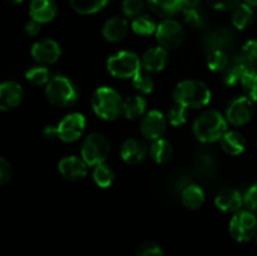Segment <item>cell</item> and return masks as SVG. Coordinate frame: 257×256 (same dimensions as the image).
I'll return each mask as SVG.
<instances>
[{
	"label": "cell",
	"mask_w": 257,
	"mask_h": 256,
	"mask_svg": "<svg viewBox=\"0 0 257 256\" xmlns=\"http://www.w3.org/2000/svg\"><path fill=\"white\" fill-rule=\"evenodd\" d=\"M227 123L225 115L221 114L218 110H205L193 123V135L202 143L216 142L227 132Z\"/></svg>",
	"instance_id": "cell-1"
},
{
	"label": "cell",
	"mask_w": 257,
	"mask_h": 256,
	"mask_svg": "<svg viewBox=\"0 0 257 256\" xmlns=\"http://www.w3.org/2000/svg\"><path fill=\"white\" fill-rule=\"evenodd\" d=\"M175 102L186 108L206 107L211 100V92L207 85L201 80L187 79L182 80L176 85L173 90Z\"/></svg>",
	"instance_id": "cell-2"
},
{
	"label": "cell",
	"mask_w": 257,
	"mask_h": 256,
	"mask_svg": "<svg viewBox=\"0 0 257 256\" xmlns=\"http://www.w3.org/2000/svg\"><path fill=\"white\" fill-rule=\"evenodd\" d=\"M93 112L104 120H114L123 114V100L119 93L110 87H99L92 95Z\"/></svg>",
	"instance_id": "cell-3"
},
{
	"label": "cell",
	"mask_w": 257,
	"mask_h": 256,
	"mask_svg": "<svg viewBox=\"0 0 257 256\" xmlns=\"http://www.w3.org/2000/svg\"><path fill=\"white\" fill-rule=\"evenodd\" d=\"M45 97L55 107H70L79 99V89L68 77L57 75L53 77L45 87Z\"/></svg>",
	"instance_id": "cell-4"
},
{
	"label": "cell",
	"mask_w": 257,
	"mask_h": 256,
	"mask_svg": "<svg viewBox=\"0 0 257 256\" xmlns=\"http://www.w3.org/2000/svg\"><path fill=\"white\" fill-rule=\"evenodd\" d=\"M142 68L140 57L136 53L122 50L110 55L107 60V70L110 75L120 79L133 78Z\"/></svg>",
	"instance_id": "cell-5"
},
{
	"label": "cell",
	"mask_w": 257,
	"mask_h": 256,
	"mask_svg": "<svg viewBox=\"0 0 257 256\" xmlns=\"http://www.w3.org/2000/svg\"><path fill=\"white\" fill-rule=\"evenodd\" d=\"M110 146L107 138L100 133H90L82 143L80 156L88 166H95L104 163L109 155Z\"/></svg>",
	"instance_id": "cell-6"
},
{
	"label": "cell",
	"mask_w": 257,
	"mask_h": 256,
	"mask_svg": "<svg viewBox=\"0 0 257 256\" xmlns=\"http://www.w3.org/2000/svg\"><path fill=\"white\" fill-rule=\"evenodd\" d=\"M257 232V218L253 212L241 210L230 221V233L238 242L250 241Z\"/></svg>",
	"instance_id": "cell-7"
},
{
	"label": "cell",
	"mask_w": 257,
	"mask_h": 256,
	"mask_svg": "<svg viewBox=\"0 0 257 256\" xmlns=\"http://www.w3.org/2000/svg\"><path fill=\"white\" fill-rule=\"evenodd\" d=\"M156 39L160 47L165 49H176L185 40V30L182 25L175 19H165L158 24L156 30Z\"/></svg>",
	"instance_id": "cell-8"
},
{
	"label": "cell",
	"mask_w": 257,
	"mask_h": 256,
	"mask_svg": "<svg viewBox=\"0 0 257 256\" xmlns=\"http://www.w3.org/2000/svg\"><path fill=\"white\" fill-rule=\"evenodd\" d=\"M253 115V102L247 95L236 97L231 100L226 108L225 117L228 123L236 127L245 125L252 119Z\"/></svg>",
	"instance_id": "cell-9"
},
{
	"label": "cell",
	"mask_w": 257,
	"mask_h": 256,
	"mask_svg": "<svg viewBox=\"0 0 257 256\" xmlns=\"http://www.w3.org/2000/svg\"><path fill=\"white\" fill-rule=\"evenodd\" d=\"M87 125L85 117L80 113H70L65 115L59 122L58 127V138L63 142H74L83 136Z\"/></svg>",
	"instance_id": "cell-10"
},
{
	"label": "cell",
	"mask_w": 257,
	"mask_h": 256,
	"mask_svg": "<svg viewBox=\"0 0 257 256\" xmlns=\"http://www.w3.org/2000/svg\"><path fill=\"white\" fill-rule=\"evenodd\" d=\"M167 118L160 110H150L146 113L145 117L141 120V133L145 138L151 141H156L162 138L167 128Z\"/></svg>",
	"instance_id": "cell-11"
},
{
	"label": "cell",
	"mask_w": 257,
	"mask_h": 256,
	"mask_svg": "<svg viewBox=\"0 0 257 256\" xmlns=\"http://www.w3.org/2000/svg\"><path fill=\"white\" fill-rule=\"evenodd\" d=\"M30 54L40 64H53L62 55V49L55 40L42 39L33 44Z\"/></svg>",
	"instance_id": "cell-12"
},
{
	"label": "cell",
	"mask_w": 257,
	"mask_h": 256,
	"mask_svg": "<svg viewBox=\"0 0 257 256\" xmlns=\"http://www.w3.org/2000/svg\"><path fill=\"white\" fill-rule=\"evenodd\" d=\"M235 44V34L226 27H218L210 30L203 37L206 52L210 50H226Z\"/></svg>",
	"instance_id": "cell-13"
},
{
	"label": "cell",
	"mask_w": 257,
	"mask_h": 256,
	"mask_svg": "<svg viewBox=\"0 0 257 256\" xmlns=\"http://www.w3.org/2000/svg\"><path fill=\"white\" fill-rule=\"evenodd\" d=\"M58 171L68 181H79L87 176L88 165L82 157L67 156L58 163Z\"/></svg>",
	"instance_id": "cell-14"
},
{
	"label": "cell",
	"mask_w": 257,
	"mask_h": 256,
	"mask_svg": "<svg viewBox=\"0 0 257 256\" xmlns=\"http://www.w3.org/2000/svg\"><path fill=\"white\" fill-rule=\"evenodd\" d=\"M252 65L246 62L242 57H237L228 64L226 70L223 72V82L228 87L242 84L248 74L252 72Z\"/></svg>",
	"instance_id": "cell-15"
},
{
	"label": "cell",
	"mask_w": 257,
	"mask_h": 256,
	"mask_svg": "<svg viewBox=\"0 0 257 256\" xmlns=\"http://www.w3.org/2000/svg\"><path fill=\"white\" fill-rule=\"evenodd\" d=\"M215 205L222 212L236 213L241 211L242 205H245V200L241 192L235 188H223L216 195Z\"/></svg>",
	"instance_id": "cell-16"
},
{
	"label": "cell",
	"mask_w": 257,
	"mask_h": 256,
	"mask_svg": "<svg viewBox=\"0 0 257 256\" xmlns=\"http://www.w3.org/2000/svg\"><path fill=\"white\" fill-rule=\"evenodd\" d=\"M24 92L19 83L7 80L0 85V109L10 110L22 103Z\"/></svg>",
	"instance_id": "cell-17"
},
{
	"label": "cell",
	"mask_w": 257,
	"mask_h": 256,
	"mask_svg": "<svg viewBox=\"0 0 257 256\" xmlns=\"http://www.w3.org/2000/svg\"><path fill=\"white\" fill-rule=\"evenodd\" d=\"M168 62L167 49L162 47L150 48L146 50L145 54L141 58L142 63V69L147 70L148 73H157L165 69Z\"/></svg>",
	"instance_id": "cell-18"
},
{
	"label": "cell",
	"mask_w": 257,
	"mask_h": 256,
	"mask_svg": "<svg viewBox=\"0 0 257 256\" xmlns=\"http://www.w3.org/2000/svg\"><path fill=\"white\" fill-rule=\"evenodd\" d=\"M147 155V146L137 138H130L124 141L120 147V158L127 165H138L142 162Z\"/></svg>",
	"instance_id": "cell-19"
},
{
	"label": "cell",
	"mask_w": 257,
	"mask_h": 256,
	"mask_svg": "<svg viewBox=\"0 0 257 256\" xmlns=\"http://www.w3.org/2000/svg\"><path fill=\"white\" fill-rule=\"evenodd\" d=\"M58 12L55 0H32L29 7L30 18L40 24L52 22Z\"/></svg>",
	"instance_id": "cell-20"
},
{
	"label": "cell",
	"mask_w": 257,
	"mask_h": 256,
	"mask_svg": "<svg viewBox=\"0 0 257 256\" xmlns=\"http://www.w3.org/2000/svg\"><path fill=\"white\" fill-rule=\"evenodd\" d=\"M128 29H130V25L125 18L113 17L104 23L102 34L107 42L118 43L127 37Z\"/></svg>",
	"instance_id": "cell-21"
},
{
	"label": "cell",
	"mask_w": 257,
	"mask_h": 256,
	"mask_svg": "<svg viewBox=\"0 0 257 256\" xmlns=\"http://www.w3.org/2000/svg\"><path fill=\"white\" fill-rule=\"evenodd\" d=\"M221 148L230 156H238L245 151L246 140L241 133L236 131H227L220 140Z\"/></svg>",
	"instance_id": "cell-22"
},
{
	"label": "cell",
	"mask_w": 257,
	"mask_h": 256,
	"mask_svg": "<svg viewBox=\"0 0 257 256\" xmlns=\"http://www.w3.org/2000/svg\"><path fill=\"white\" fill-rule=\"evenodd\" d=\"M181 201L190 210H197L205 202V192L198 185H187L181 192Z\"/></svg>",
	"instance_id": "cell-23"
},
{
	"label": "cell",
	"mask_w": 257,
	"mask_h": 256,
	"mask_svg": "<svg viewBox=\"0 0 257 256\" xmlns=\"http://www.w3.org/2000/svg\"><path fill=\"white\" fill-rule=\"evenodd\" d=\"M148 5L156 15L166 19H170L182 10L181 0H148Z\"/></svg>",
	"instance_id": "cell-24"
},
{
	"label": "cell",
	"mask_w": 257,
	"mask_h": 256,
	"mask_svg": "<svg viewBox=\"0 0 257 256\" xmlns=\"http://www.w3.org/2000/svg\"><path fill=\"white\" fill-rule=\"evenodd\" d=\"M253 22V10L247 3H240L232 10V25L238 30H243Z\"/></svg>",
	"instance_id": "cell-25"
},
{
	"label": "cell",
	"mask_w": 257,
	"mask_h": 256,
	"mask_svg": "<svg viewBox=\"0 0 257 256\" xmlns=\"http://www.w3.org/2000/svg\"><path fill=\"white\" fill-rule=\"evenodd\" d=\"M147 103L146 99L141 95H131L123 100V114L128 119H136V118L143 115L146 112Z\"/></svg>",
	"instance_id": "cell-26"
},
{
	"label": "cell",
	"mask_w": 257,
	"mask_h": 256,
	"mask_svg": "<svg viewBox=\"0 0 257 256\" xmlns=\"http://www.w3.org/2000/svg\"><path fill=\"white\" fill-rule=\"evenodd\" d=\"M173 155L172 145L168 142L167 140H160L153 141L152 146H151V157L156 163H166L171 160Z\"/></svg>",
	"instance_id": "cell-27"
},
{
	"label": "cell",
	"mask_w": 257,
	"mask_h": 256,
	"mask_svg": "<svg viewBox=\"0 0 257 256\" xmlns=\"http://www.w3.org/2000/svg\"><path fill=\"white\" fill-rule=\"evenodd\" d=\"M206 63L208 69L212 72H225L230 64V59L226 50H210L206 52Z\"/></svg>",
	"instance_id": "cell-28"
},
{
	"label": "cell",
	"mask_w": 257,
	"mask_h": 256,
	"mask_svg": "<svg viewBox=\"0 0 257 256\" xmlns=\"http://www.w3.org/2000/svg\"><path fill=\"white\" fill-rule=\"evenodd\" d=\"M109 0H69L70 5L77 13L89 15L102 10Z\"/></svg>",
	"instance_id": "cell-29"
},
{
	"label": "cell",
	"mask_w": 257,
	"mask_h": 256,
	"mask_svg": "<svg viewBox=\"0 0 257 256\" xmlns=\"http://www.w3.org/2000/svg\"><path fill=\"white\" fill-rule=\"evenodd\" d=\"M93 180L100 188H108L114 181V171L107 163H100L93 170Z\"/></svg>",
	"instance_id": "cell-30"
},
{
	"label": "cell",
	"mask_w": 257,
	"mask_h": 256,
	"mask_svg": "<svg viewBox=\"0 0 257 256\" xmlns=\"http://www.w3.org/2000/svg\"><path fill=\"white\" fill-rule=\"evenodd\" d=\"M132 30L138 35H151L156 34L158 25L150 15H138L132 20Z\"/></svg>",
	"instance_id": "cell-31"
},
{
	"label": "cell",
	"mask_w": 257,
	"mask_h": 256,
	"mask_svg": "<svg viewBox=\"0 0 257 256\" xmlns=\"http://www.w3.org/2000/svg\"><path fill=\"white\" fill-rule=\"evenodd\" d=\"M25 78L33 85H44L50 82L52 73L44 65H35L25 72Z\"/></svg>",
	"instance_id": "cell-32"
},
{
	"label": "cell",
	"mask_w": 257,
	"mask_h": 256,
	"mask_svg": "<svg viewBox=\"0 0 257 256\" xmlns=\"http://www.w3.org/2000/svg\"><path fill=\"white\" fill-rule=\"evenodd\" d=\"M132 85L141 94H150L155 88V82L150 73L145 69H141L135 77L132 78Z\"/></svg>",
	"instance_id": "cell-33"
},
{
	"label": "cell",
	"mask_w": 257,
	"mask_h": 256,
	"mask_svg": "<svg viewBox=\"0 0 257 256\" xmlns=\"http://www.w3.org/2000/svg\"><path fill=\"white\" fill-rule=\"evenodd\" d=\"M166 118H167V122L171 125H173V127H180V125L185 124L187 122V108L176 103L173 107H171L168 109Z\"/></svg>",
	"instance_id": "cell-34"
},
{
	"label": "cell",
	"mask_w": 257,
	"mask_h": 256,
	"mask_svg": "<svg viewBox=\"0 0 257 256\" xmlns=\"http://www.w3.org/2000/svg\"><path fill=\"white\" fill-rule=\"evenodd\" d=\"M196 167L202 175H210L216 170L215 157L208 152H201L196 157Z\"/></svg>",
	"instance_id": "cell-35"
},
{
	"label": "cell",
	"mask_w": 257,
	"mask_h": 256,
	"mask_svg": "<svg viewBox=\"0 0 257 256\" xmlns=\"http://www.w3.org/2000/svg\"><path fill=\"white\" fill-rule=\"evenodd\" d=\"M183 18H185V22L188 25L193 28H201L205 25V15H203L202 10H200L198 8L195 9H186L182 10Z\"/></svg>",
	"instance_id": "cell-36"
},
{
	"label": "cell",
	"mask_w": 257,
	"mask_h": 256,
	"mask_svg": "<svg viewBox=\"0 0 257 256\" xmlns=\"http://www.w3.org/2000/svg\"><path fill=\"white\" fill-rule=\"evenodd\" d=\"M143 8H145L143 0H123L122 2L123 14L128 18H133V19L141 15Z\"/></svg>",
	"instance_id": "cell-37"
},
{
	"label": "cell",
	"mask_w": 257,
	"mask_h": 256,
	"mask_svg": "<svg viewBox=\"0 0 257 256\" xmlns=\"http://www.w3.org/2000/svg\"><path fill=\"white\" fill-rule=\"evenodd\" d=\"M242 87L246 95H247L253 103H257V70H252V72L246 77V79L243 80L242 83Z\"/></svg>",
	"instance_id": "cell-38"
},
{
	"label": "cell",
	"mask_w": 257,
	"mask_h": 256,
	"mask_svg": "<svg viewBox=\"0 0 257 256\" xmlns=\"http://www.w3.org/2000/svg\"><path fill=\"white\" fill-rule=\"evenodd\" d=\"M241 57L250 63L251 65L257 64V40L251 39L243 44L241 49Z\"/></svg>",
	"instance_id": "cell-39"
},
{
	"label": "cell",
	"mask_w": 257,
	"mask_h": 256,
	"mask_svg": "<svg viewBox=\"0 0 257 256\" xmlns=\"http://www.w3.org/2000/svg\"><path fill=\"white\" fill-rule=\"evenodd\" d=\"M137 256H163V250L158 243L148 241L137 248Z\"/></svg>",
	"instance_id": "cell-40"
},
{
	"label": "cell",
	"mask_w": 257,
	"mask_h": 256,
	"mask_svg": "<svg viewBox=\"0 0 257 256\" xmlns=\"http://www.w3.org/2000/svg\"><path fill=\"white\" fill-rule=\"evenodd\" d=\"M243 200H245V206L247 207V210L257 215V182L253 183L246 191L245 196H243Z\"/></svg>",
	"instance_id": "cell-41"
},
{
	"label": "cell",
	"mask_w": 257,
	"mask_h": 256,
	"mask_svg": "<svg viewBox=\"0 0 257 256\" xmlns=\"http://www.w3.org/2000/svg\"><path fill=\"white\" fill-rule=\"evenodd\" d=\"M208 5L220 12H227V10H233L238 4L240 0H207Z\"/></svg>",
	"instance_id": "cell-42"
},
{
	"label": "cell",
	"mask_w": 257,
	"mask_h": 256,
	"mask_svg": "<svg viewBox=\"0 0 257 256\" xmlns=\"http://www.w3.org/2000/svg\"><path fill=\"white\" fill-rule=\"evenodd\" d=\"M12 178V166L4 157L0 158V185H5Z\"/></svg>",
	"instance_id": "cell-43"
},
{
	"label": "cell",
	"mask_w": 257,
	"mask_h": 256,
	"mask_svg": "<svg viewBox=\"0 0 257 256\" xmlns=\"http://www.w3.org/2000/svg\"><path fill=\"white\" fill-rule=\"evenodd\" d=\"M40 32V23L37 22L34 19H30L29 22H27L25 24V33L30 37H35V35L39 34Z\"/></svg>",
	"instance_id": "cell-44"
},
{
	"label": "cell",
	"mask_w": 257,
	"mask_h": 256,
	"mask_svg": "<svg viewBox=\"0 0 257 256\" xmlns=\"http://www.w3.org/2000/svg\"><path fill=\"white\" fill-rule=\"evenodd\" d=\"M43 135H44L45 138H49V140L58 137V127L57 125H47L43 131Z\"/></svg>",
	"instance_id": "cell-45"
},
{
	"label": "cell",
	"mask_w": 257,
	"mask_h": 256,
	"mask_svg": "<svg viewBox=\"0 0 257 256\" xmlns=\"http://www.w3.org/2000/svg\"><path fill=\"white\" fill-rule=\"evenodd\" d=\"M201 0H181V7H182V10L186 9H195V8H198Z\"/></svg>",
	"instance_id": "cell-46"
},
{
	"label": "cell",
	"mask_w": 257,
	"mask_h": 256,
	"mask_svg": "<svg viewBox=\"0 0 257 256\" xmlns=\"http://www.w3.org/2000/svg\"><path fill=\"white\" fill-rule=\"evenodd\" d=\"M245 3H247L251 7H257V0H243Z\"/></svg>",
	"instance_id": "cell-47"
},
{
	"label": "cell",
	"mask_w": 257,
	"mask_h": 256,
	"mask_svg": "<svg viewBox=\"0 0 257 256\" xmlns=\"http://www.w3.org/2000/svg\"><path fill=\"white\" fill-rule=\"evenodd\" d=\"M7 2L10 3V4H20L23 0H7Z\"/></svg>",
	"instance_id": "cell-48"
},
{
	"label": "cell",
	"mask_w": 257,
	"mask_h": 256,
	"mask_svg": "<svg viewBox=\"0 0 257 256\" xmlns=\"http://www.w3.org/2000/svg\"><path fill=\"white\" fill-rule=\"evenodd\" d=\"M256 243H257V235H256Z\"/></svg>",
	"instance_id": "cell-49"
},
{
	"label": "cell",
	"mask_w": 257,
	"mask_h": 256,
	"mask_svg": "<svg viewBox=\"0 0 257 256\" xmlns=\"http://www.w3.org/2000/svg\"><path fill=\"white\" fill-rule=\"evenodd\" d=\"M256 146H257V141H256Z\"/></svg>",
	"instance_id": "cell-50"
}]
</instances>
